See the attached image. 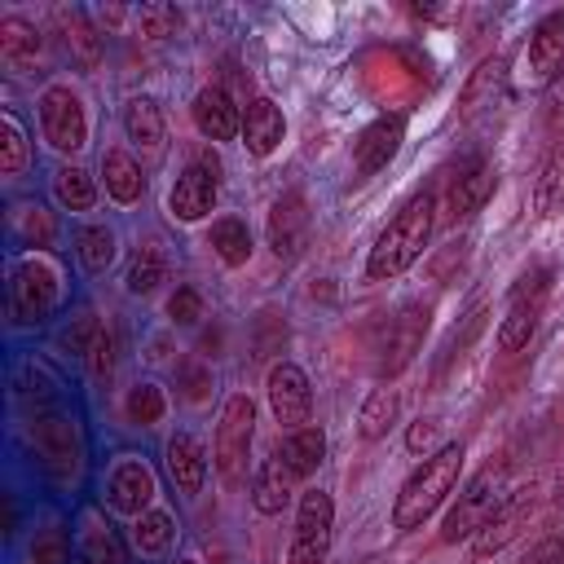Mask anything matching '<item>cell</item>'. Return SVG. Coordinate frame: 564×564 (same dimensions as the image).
I'll list each match as a JSON object with an SVG mask.
<instances>
[{
    "mask_svg": "<svg viewBox=\"0 0 564 564\" xmlns=\"http://www.w3.org/2000/svg\"><path fill=\"white\" fill-rule=\"evenodd\" d=\"M181 564H194V560H181Z\"/></svg>",
    "mask_w": 564,
    "mask_h": 564,
    "instance_id": "obj_46",
    "label": "cell"
},
{
    "mask_svg": "<svg viewBox=\"0 0 564 564\" xmlns=\"http://www.w3.org/2000/svg\"><path fill=\"white\" fill-rule=\"evenodd\" d=\"M463 445H441L436 454H427L401 485L397 502H392V524L397 529H419L441 502L445 494L458 485V471H463Z\"/></svg>",
    "mask_w": 564,
    "mask_h": 564,
    "instance_id": "obj_2",
    "label": "cell"
},
{
    "mask_svg": "<svg viewBox=\"0 0 564 564\" xmlns=\"http://www.w3.org/2000/svg\"><path fill=\"white\" fill-rule=\"evenodd\" d=\"M216 172H220L216 154L203 150V154L176 176V185H172V194H167V207H172L176 220H203V216L216 207V194H220Z\"/></svg>",
    "mask_w": 564,
    "mask_h": 564,
    "instance_id": "obj_9",
    "label": "cell"
},
{
    "mask_svg": "<svg viewBox=\"0 0 564 564\" xmlns=\"http://www.w3.org/2000/svg\"><path fill=\"white\" fill-rule=\"evenodd\" d=\"M282 137H286L282 110H278L269 97H251L247 110H242V145H247L256 159H264V154H273V150L282 145Z\"/></svg>",
    "mask_w": 564,
    "mask_h": 564,
    "instance_id": "obj_17",
    "label": "cell"
},
{
    "mask_svg": "<svg viewBox=\"0 0 564 564\" xmlns=\"http://www.w3.org/2000/svg\"><path fill=\"white\" fill-rule=\"evenodd\" d=\"M330 524H335V502L322 489H308L300 498L295 516V538H291V564H322L330 551Z\"/></svg>",
    "mask_w": 564,
    "mask_h": 564,
    "instance_id": "obj_8",
    "label": "cell"
},
{
    "mask_svg": "<svg viewBox=\"0 0 564 564\" xmlns=\"http://www.w3.org/2000/svg\"><path fill=\"white\" fill-rule=\"evenodd\" d=\"M181 388H185V397L189 401H207V392H212V366H203V361H181Z\"/></svg>",
    "mask_w": 564,
    "mask_h": 564,
    "instance_id": "obj_42",
    "label": "cell"
},
{
    "mask_svg": "<svg viewBox=\"0 0 564 564\" xmlns=\"http://www.w3.org/2000/svg\"><path fill=\"white\" fill-rule=\"evenodd\" d=\"M494 185H498V167L494 163H485V159H476V163H467L458 176H454V185H449V220H458V216H471L476 207H485V198L494 194Z\"/></svg>",
    "mask_w": 564,
    "mask_h": 564,
    "instance_id": "obj_21",
    "label": "cell"
},
{
    "mask_svg": "<svg viewBox=\"0 0 564 564\" xmlns=\"http://www.w3.org/2000/svg\"><path fill=\"white\" fill-rule=\"evenodd\" d=\"M123 410H128V419H132V423L150 427V423H159V419H163V392H159L154 383H137V388H128Z\"/></svg>",
    "mask_w": 564,
    "mask_h": 564,
    "instance_id": "obj_37",
    "label": "cell"
},
{
    "mask_svg": "<svg viewBox=\"0 0 564 564\" xmlns=\"http://www.w3.org/2000/svg\"><path fill=\"white\" fill-rule=\"evenodd\" d=\"M53 194H57V203H62L66 212H88V207L97 203V185H93V176H88L84 167H57Z\"/></svg>",
    "mask_w": 564,
    "mask_h": 564,
    "instance_id": "obj_30",
    "label": "cell"
},
{
    "mask_svg": "<svg viewBox=\"0 0 564 564\" xmlns=\"http://www.w3.org/2000/svg\"><path fill=\"white\" fill-rule=\"evenodd\" d=\"M427 317H432L427 304H405L383 322V330H379V375H397L414 361V352L427 335Z\"/></svg>",
    "mask_w": 564,
    "mask_h": 564,
    "instance_id": "obj_7",
    "label": "cell"
},
{
    "mask_svg": "<svg viewBox=\"0 0 564 564\" xmlns=\"http://www.w3.org/2000/svg\"><path fill=\"white\" fill-rule=\"evenodd\" d=\"M564 70V13H546L529 35V79L551 84Z\"/></svg>",
    "mask_w": 564,
    "mask_h": 564,
    "instance_id": "obj_15",
    "label": "cell"
},
{
    "mask_svg": "<svg viewBox=\"0 0 564 564\" xmlns=\"http://www.w3.org/2000/svg\"><path fill=\"white\" fill-rule=\"evenodd\" d=\"M53 304H57V273H53V264L40 260V256L18 260L13 278H9V313H13V322L35 326V322H44L53 313Z\"/></svg>",
    "mask_w": 564,
    "mask_h": 564,
    "instance_id": "obj_5",
    "label": "cell"
},
{
    "mask_svg": "<svg viewBox=\"0 0 564 564\" xmlns=\"http://www.w3.org/2000/svg\"><path fill=\"white\" fill-rule=\"evenodd\" d=\"M546 278H551V269H533V273H524V278L516 282L511 304H507V317H502V326H498V348H502V352H516V348L529 344V335H533V326H538L542 295H546Z\"/></svg>",
    "mask_w": 564,
    "mask_h": 564,
    "instance_id": "obj_10",
    "label": "cell"
},
{
    "mask_svg": "<svg viewBox=\"0 0 564 564\" xmlns=\"http://www.w3.org/2000/svg\"><path fill=\"white\" fill-rule=\"evenodd\" d=\"M40 128H44V141L62 154H75L84 150L88 141V119H84V101L75 88L66 84H53L40 93Z\"/></svg>",
    "mask_w": 564,
    "mask_h": 564,
    "instance_id": "obj_6",
    "label": "cell"
},
{
    "mask_svg": "<svg viewBox=\"0 0 564 564\" xmlns=\"http://www.w3.org/2000/svg\"><path fill=\"white\" fill-rule=\"evenodd\" d=\"M75 247H79L84 269L101 273V269L115 260V229H106V225H84V229L75 234Z\"/></svg>",
    "mask_w": 564,
    "mask_h": 564,
    "instance_id": "obj_34",
    "label": "cell"
},
{
    "mask_svg": "<svg viewBox=\"0 0 564 564\" xmlns=\"http://www.w3.org/2000/svg\"><path fill=\"white\" fill-rule=\"evenodd\" d=\"M295 485H300V476L282 463V454H269V458L256 467V476H251V502H256V511H260V516H278V511L291 502Z\"/></svg>",
    "mask_w": 564,
    "mask_h": 564,
    "instance_id": "obj_18",
    "label": "cell"
},
{
    "mask_svg": "<svg viewBox=\"0 0 564 564\" xmlns=\"http://www.w3.org/2000/svg\"><path fill=\"white\" fill-rule=\"evenodd\" d=\"M560 203H564V150H555L542 163L538 181H533V207H538V216H551Z\"/></svg>",
    "mask_w": 564,
    "mask_h": 564,
    "instance_id": "obj_33",
    "label": "cell"
},
{
    "mask_svg": "<svg viewBox=\"0 0 564 564\" xmlns=\"http://www.w3.org/2000/svg\"><path fill=\"white\" fill-rule=\"evenodd\" d=\"M154 498V471L141 458H123L110 471V507L123 516H141Z\"/></svg>",
    "mask_w": 564,
    "mask_h": 564,
    "instance_id": "obj_16",
    "label": "cell"
},
{
    "mask_svg": "<svg viewBox=\"0 0 564 564\" xmlns=\"http://www.w3.org/2000/svg\"><path fill=\"white\" fill-rule=\"evenodd\" d=\"M57 22H62V31H66V48L84 62V66H93L97 62V53H101V40H97V31L84 22V13L79 9H57Z\"/></svg>",
    "mask_w": 564,
    "mask_h": 564,
    "instance_id": "obj_31",
    "label": "cell"
},
{
    "mask_svg": "<svg viewBox=\"0 0 564 564\" xmlns=\"http://www.w3.org/2000/svg\"><path fill=\"white\" fill-rule=\"evenodd\" d=\"M207 242H212V251H216L229 269H238V264H247V260H251V229H247L238 216L216 220V225H212V234H207Z\"/></svg>",
    "mask_w": 564,
    "mask_h": 564,
    "instance_id": "obj_27",
    "label": "cell"
},
{
    "mask_svg": "<svg viewBox=\"0 0 564 564\" xmlns=\"http://www.w3.org/2000/svg\"><path fill=\"white\" fill-rule=\"evenodd\" d=\"M0 57L9 66H35L40 62V31L18 22V18L0 22Z\"/></svg>",
    "mask_w": 564,
    "mask_h": 564,
    "instance_id": "obj_28",
    "label": "cell"
},
{
    "mask_svg": "<svg viewBox=\"0 0 564 564\" xmlns=\"http://www.w3.org/2000/svg\"><path fill=\"white\" fill-rule=\"evenodd\" d=\"M436 436H441V423H436V419H419V423L405 432V449L427 458V454H432V445H436Z\"/></svg>",
    "mask_w": 564,
    "mask_h": 564,
    "instance_id": "obj_43",
    "label": "cell"
},
{
    "mask_svg": "<svg viewBox=\"0 0 564 564\" xmlns=\"http://www.w3.org/2000/svg\"><path fill=\"white\" fill-rule=\"evenodd\" d=\"M282 463L304 480L308 471H317L322 467V458H326V432L322 427H313V423H304V427H295V432H286V441H282Z\"/></svg>",
    "mask_w": 564,
    "mask_h": 564,
    "instance_id": "obj_23",
    "label": "cell"
},
{
    "mask_svg": "<svg viewBox=\"0 0 564 564\" xmlns=\"http://www.w3.org/2000/svg\"><path fill=\"white\" fill-rule=\"evenodd\" d=\"M269 410L273 419L295 432L308 423V410H313V392H308V375L295 366V361H278L269 370Z\"/></svg>",
    "mask_w": 564,
    "mask_h": 564,
    "instance_id": "obj_12",
    "label": "cell"
},
{
    "mask_svg": "<svg viewBox=\"0 0 564 564\" xmlns=\"http://www.w3.org/2000/svg\"><path fill=\"white\" fill-rule=\"evenodd\" d=\"M18 229H22V238H31V234H40V247L53 238V220L44 216V207H22V216H18Z\"/></svg>",
    "mask_w": 564,
    "mask_h": 564,
    "instance_id": "obj_44",
    "label": "cell"
},
{
    "mask_svg": "<svg viewBox=\"0 0 564 564\" xmlns=\"http://www.w3.org/2000/svg\"><path fill=\"white\" fill-rule=\"evenodd\" d=\"M507 489V471L502 467H485V471H476L467 485H463V494H458V502L449 507V516H445V524H441V538L445 542H458V538H476V529L494 516V507L507 498L502 494Z\"/></svg>",
    "mask_w": 564,
    "mask_h": 564,
    "instance_id": "obj_3",
    "label": "cell"
},
{
    "mask_svg": "<svg viewBox=\"0 0 564 564\" xmlns=\"http://www.w3.org/2000/svg\"><path fill=\"white\" fill-rule=\"evenodd\" d=\"M251 436H256V405H251L247 392H234L220 410V423H216V471L229 485H238L242 471H247Z\"/></svg>",
    "mask_w": 564,
    "mask_h": 564,
    "instance_id": "obj_4",
    "label": "cell"
},
{
    "mask_svg": "<svg viewBox=\"0 0 564 564\" xmlns=\"http://www.w3.org/2000/svg\"><path fill=\"white\" fill-rule=\"evenodd\" d=\"M397 419V388H375L366 401H361V414H357V432L366 441H379Z\"/></svg>",
    "mask_w": 564,
    "mask_h": 564,
    "instance_id": "obj_29",
    "label": "cell"
},
{
    "mask_svg": "<svg viewBox=\"0 0 564 564\" xmlns=\"http://www.w3.org/2000/svg\"><path fill=\"white\" fill-rule=\"evenodd\" d=\"M167 313H172V322L194 326V322L203 317V295H198L194 286H176V291H172V300H167Z\"/></svg>",
    "mask_w": 564,
    "mask_h": 564,
    "instance_id": "obj_41",
    "label": "cell"
},
{
    "mask_svg": "<svg viewBox=\"0 0 564 564\" xmlns=\"http://www.w3.org/2000/svg\"><path fill=\"white\" fill-rule=\"evenodd\" d=\"M79 564H123L119 555V542L110 538V529H88L84 533V551H79Z\"/></svg>",
    "mask_w": 564,
    "mask_h": 564,
    "instance_id": "obj_39",
    "label": "cell"
},
{
    "mask_svg": "<svg viewBox=\"0 0 564 564\" xmlns=\"http://www.w3.org/2000/svg\"><path fill=\"white\" fill-rule=\"evenodd\" d=\"M308 242V207L300 189H286L269 212V247L278 260H295Z\"/></svg>",
    "mask_w": 564,
    "mask_h": 564,
    "instance_id": "obj_13",
    "label": "cell"
},
{
    "mask_svg": "<svg viewBox=\"0 0 564 564\" xmlns=\"http://www.w3.org/2000/svg\"><path fill=\"white\" fill-rule=\"evenodd\" d=\"M75 419H62V414H40L35 419V449L44 454V463H75L79 458V445H75Z\"/></svg>",
    "mask_w": 564,
    "mask_h": 564,
    "instance_id": "obj_24",
    "label": "cell"
},
{
    "mask_svg": "<svg viewBox=\"0 0 564 564\" xmlns=\"http://www.w3.org/2000/svg\"><path fill=\"white\" fill-rule=\"evenodd\" d=\"M137 22H141V35H150V40H163V35H172L176 26H181V13L172 9V4H141L137 9Z\"/></svg>",
    "mask_w": 564,
    "mask_h": 564,
    "instance_id": "obj_38",
    "label": "cell"
},
{
    "mask_svg": "<svg viewBox=\"0 0 564 564\" xmlns=\"http://www.w3.org/2000/svg\"><path fill=\"white\" fill-rule=\"evenodd\" d=\"M533 485L529 489H511L498 507H494V516L476 529V538H471V551L485 560V555H498L507 542H516L520 538V529L529 524V516H533Z\"/></svg>",
    "mask_w": 564,
    "mask_h": 564,
    "instance_id": "obj_11",
    "label": "cell"
},
{
    "mask_svg": "<svg viewBox=\"0 0 564 564\" xmlns=\"http://www.w3.org/2000/svg\"><path fill=\"white\" fill-rule=\"evenodd\" d=\"M132 542H137L141 555H163L167 542H172V520L163 511H141L137 529H132Z\"/></svg>",
    "mask_w": 564,
    "mask_h": 564,
    "instance_id": "obj_35",
    "label": "cell"
},
{
    "mask_svg": "<svg viewBox=\"0 0 564 564\" xmlns=\"http://www.w3.org/2000/svg\"><path fill=\"white\" fill-rule=\"evenodd\" d=\"M88 370H93V379H110L115 375V335L101 326L97 335H93V344H88Z\"/></svg>",
    "mask_w": 564,
    "mask_h": 564,
    "instance_id": "obj_40",
    "label": "cell"
},
{
    "mask_svg": "<svg viewBox=\"0 0 564 564\" xmlns=\"http://www.w3.org/2000/svg\"><path fill=\"white\" fill-rule=\"evenodd\" d=\"M520 564H564V538H542Z\"/></svg>",
    "mask_w": 564,
    "mask_h": 564,
    "instance_id": "obj_45",
    "label": "cell"
},
{
    "mask_svg": "<svg viewBox=\"0 0 564 564\" xmlns=\"http://www.w3.org/2000/svg\"><path fill=\"white\" fill-rule=\"evenodd\" d=\"M189 115H194V128H198L207 141H229L234 132H242V115H238L234 97H229L220 84L198 88V93H194Z\"/></svg>",
    "mask_w": 564,
    "mask_h": 564,
    "instance_id": "obj_14",
    "label": "cell"
},
{
    "mask_svg": "<svg viewBox=\"0 0 564 564\" xmlns=\"http://www.w3.org/2000/svg\"><path fill=\"white\" fill-rule=\"evenodd\" d=\"M101 172H106V194L115 203H137L145 194V176H141V167L128 150H110L101 159Z\"/></svg>",
    "mask_w": 564,
    "mask_h": 564,
    "instance_id": "obj_25",
    "label": "cell"
},
{
    "mask_svg": "<svg viewBox=\"0 0 564 564\" xmlns=\"http://www.w3.org/2000/svg\"><path fill=\"white\" fill-rule=\"evenodd\" d=\"M167 278V260H163V251L159 247H141L132 260H128V291L132 295H150L159 282Z\"/></svg>",
    "mask_w": 564,
    "mask_h": 564,
    "instance_id": "obj_32",
    "label": "cell"
},
{
    "mask_svg": "<svg viewBox=\"0 0 564 564\" xmlns=\"http://www.w3.org/2000/svg\"><path fill=\"white\" fill-rule=\"evenodd\" d=\"M502 93H507V57H485V62L471 70L467 88H463L458 115H463V119H476L480 110H494V106L502 101Z\"/></svg>",
    "mask_w": 564,
    "mask_h": 564,
    "instance_id": "obj_19",
    "label": "cell"
},
{
    "mask_svg": "<svg viewBox=\"0 0 564 564\" xmlns=\"http://www.w3.org/2000/svg\"><path fill=\"white\" fill-rule=\"evenodd\" d=\"M401 132H405L401 115H379V119L357 137V172L370 176V172L388 167V159H392L397 145H401Z\"/></svg>",
    "mask_w": 564,
    "mask_h": 564,
    "instance_id": "obj_20",
    "label": "cell"
},
{
    "mask_svg": "<svg viewBox=\"0 0 564 564\" xmlns=\"http://www.w3.org/2000/svg\"><path fill=\"white\" fill-rule=\"evenodd\" d=\"M123 132H128V141H137L145 150H159L163 145V115H159V106L150 97H132L123 106Z\"/></svg>",
    "mask_w": 564,
    "mask_h": 564,
    "instance_id": "obj_26",
    "label": "cell"
},
{
    "mask_svg": "<svg viewBox=\"0 0 564 564\" xmlns=\"http://www.w3.org/2000/svg\"><path fill=\"white\" fill-rule=\"evenodd\" d=\"M167 476L181 494H198L203 489V476H207V458H203V445L189 436V432H176L167 441Z\"/></svg>",
    "mask_w": 564,
    "mask_h": 564,
    "instance_id": "obj_22",
    "label": "cell"
},
{
    "mask_svg": "<svg viewBox=\"0 0 564 564\" xmlns=\"http://www.w3.org/2000/svg\"><path fill=\"white\" fill-rule=\"evenodd\" d=\"M0 123H4L0 172H4V176H13V172H22V167H26V132H22V123H18V115H13V110H4V115H0Z\"/></svg>",
    "mask_w": 564,
    "mask_h": 564,
    "instance_id": "obj_36",
    "label": "cell"
},
{
    "mask_svg": "<svg viewBox=\"0 0 564 564\" xmlns=\"http://www.w3.org/2000/svg\"><path fill=\"white\" fill-rule=\"evenodd\" d=\"M432 225H436V198L432 194H414L388 220V229L375 238L370 260H366V273L370 278H397V273H405L423 256V247L432 238Z\"/></svg>",
    "mask_w": 564,
    "mask_h": 564,
    "instance_id": "obj_1",
    "label": "cell"
}]
</instances>
